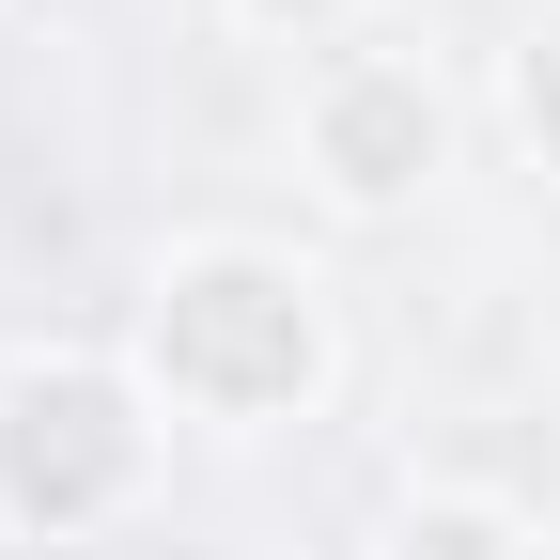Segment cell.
Segmentation results:
<instances>
[{
	"label": "cell",
	"instance_id": "cell-4",
	"mask_svg": "<svg viewBox=\"0 0 560 560\" xmlns=\"http://www.w3.org/2000/svg\"><path fill=\"white\" fill-rule=\"evenodd\" d=\"M405 560H514V514L499 499H420L405 514Z\"/></svg>",
	"mask_w": 560,
	"mask_h": 560
},
{
	"label": "cell",
	"instance_id": "cell-3",
	"mask_svg": "<svg viewBox=\"0 0 560 560\" xmlns=\"http://www.w3.org/2000/svg\"><path fill=\"white\" fill-rule=\"evenodd\" d=\"M436 79L420 62H342V79L312 94V172L342 187V202H405L420 172H436Z\"/></svg>",
	"mask_w": 560,
	"mask_h": 560
},
{
	"label": "cell",
	"instance_id": "cell-2",
	"mask_svg": "<svg viewBox=\"0 0 560 560\" xmlns=\"http://www.w3.org/2000/svg\"><path fill=\"white\" fill-rule=\"evenodd\" d=\"M125 482H140V405H125V374H94V359L0 374V514L94 529Z\"/></svg>",
	"mask_w": 560,
	"mask_h": 560
},
{
	"label": "cell",
	"instance_id": "cell-6",
	"mask_svg": "<svg viewBox=\"0 0 560 560\" xmlns=\"http://www.w3.org/2000/svg\"><path fill=\"white\" fill-rule=\"evenodd\" d=\"M234 16H265V32H327L342 0H234Z\"/></svg>",
	"mask_w": 560,
	"mask_h": 560
},
{
	"label": "cell",
	"instance_id": "cell-5",
	"mask_svg": "<svg viewBox=\"0 0 560 560\" xmlns=\"http://www.w3.org/2000/svg\"><path fill=\"white\" fill-rule=\"evenodd\" d=\"M514 109H529L545 156H560V16H545V32H529V62H514Z\"/></svg>",
	"mask_w": 560,
	"mask_h": 560
},
{
	"label": "cell",
	"instance_id": "cell-1",
	"mask_svg": "<svg viewBox=\"0 0 560 560\" xmlns=\"http://www.w3.org/2000/svg\"><path fill=\"white\" fill-rule=\"evenodd\" d=\"M156 374L202 420H280L327 374V327H312V280L265 265V249H187L156 280Z\"/></svg>",
	"mask_w": 560,
	"mask_h": 560
}]
</instances>
